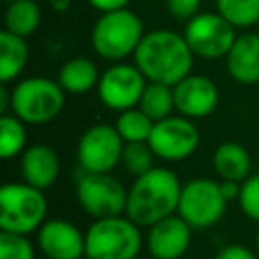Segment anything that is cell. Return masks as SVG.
Masks as SVG:
<instances>
[{"label":"cell","mask_w":259,"mask_h":259,"mask_svg":"<svg viewBox=\"0 0 259 259\" xmlns=\"http://www.w3.org/2000/svg\"><path fill=\"white\" fill-rule=\"evenodd\" d=\"M22 180L40 190L51 188L61 174V160L47 144H32L20 156Z\"/></svg>","instance_id":"17"},{"label":"cell","mask_w":259,"mask_h":259,"mask_svg":"<svg viewBox=\"0 0 259 259\" xmlns=\"http://www.w3.org/2000/svg\"><path fill=\"white\" fill-rule=\"evenodd\" d=\"M42 12L34 0H14L6 4L4 10V30L28 38L36 32Z\"/></svg>","instance_id":"21"},{"label":"cell","mask_w":259,"mask_h":259,"mask_svg":"<svg viewBox=\"0 0 259 259\" xmlns=\"http://www.w3.org/2000/svg\"><path fill=\"white\" fill-rule=\"evenodd\" d=\"M174 105L176 113L188 119H202L210 115L219 105V87L217 83L198 73L186 75L174 87Z\"/></svg>","instance_id":"14"},{"label":"cell","mask_w":259,"mask_h":259,"mask_svg":"<svg viewBox=\"0 0 259 259\" xmlns=\"http://www.w3.org/2000/svg\"><path fill=\"white\" fill-rule=\"evenodd\" d=\"M36 245L28 235L0 231V259H34Z\"/></svg>","instance_id":"27"},{"label":"cell","mask_w":259,"mask_h":259,"mask_svg":"<svg viewBox=\"0 0 259 259\" xmlns=\"http://www.w3.org/2000/svg\"><path fill=\"white\" fill-rule=\"evenodd\" d=\"M257 87H259V85H257Z\"/></svg>","instance_id":"39"},{"label":"cell","mask_w":259,"mask_h":259,"mask_svg":"<svg viewBox=\"0 0 259 259\" xmlns=\"http://www.w3.org/2000/svg\"><path fill=\"white\" fill-rule=\"evenodd\" d=\"M148 144L156 158L164 162H182L198 150L200 134L194 119L184 115H170L154 123Z\"/></svg>","instance_id":"12"},{"label":"cell","mask_w":259,"mask_h":259,"mask_svg":"<svg viewBox=\"0 0 259 259\" xmlns=\"http://www.w3.org/2000/svg\"><path fill=\"white\" fill-rule=\"evenodd\" d=\"M138 107L152 121H160L164 117H170L176 111V105H174V89L170 85H164V83H152V81H148Z\"/></svg>","instance_id":"22"},{"label":"cell","mask_w":259,"mask_h":259,"mask_svg":"<svg viewBox=\"0 0 259 259\" xmlns=\"http://www.w3.org/2000/svg\"><path fill=\"white\" fill-rule=\"evenodd\" d=\"M166 10L174 20L188 22L200 12V0H166Z\"/></svg>","instance_id":"29"},{"label":"cell","mask_w":259,"mask_h":259,"mask_svg":"<svg viewBox=\"0 0 259 259\" xmlns=\"http://www.w3.org/2000/svg\"><path fill=\"white\" fill-rule=\"evenodd\" d=\"M241 184H243V182H235V180H221V190H223L225 198H227V200H239Z\"/></svg>","instance_id":"32"},{"label":"cell","mask_w":259,"mask_h":259,"mask_svg":"<svg viewBox=\"0 0 259 259\" xmlns=\"http://www.w3.org/2000/svg\"><path fill=\"white\" fill-rule=\"evenodd\" d=\"M154 158H156V154L152 152L148 142H132V144L123 146L121 166L127 174L142 176L154 168Z\"/></svg>","instance_id":"26"},{"label":"cell","mask_w":259,"mask_h":259,"mask_svg":"<svg viewBox=\"0 0 259 259\" xmlns=\"http://www.w3.org/2000/svg\"><path fill=\"white\" fill-rule=\"evenodd\" d=\"M36 249L47 259H83L85 233L67 219H47L36 231Z\"/></svg>","instance_id":"13"},{"label":"cell","mask_w":259,"mask_h":259,"mask_svg":"<svg viewBox=\"0 0 259 259\" xmlns=\"http://www.w3.org/2000/svg\"><path fill=\"white\" fill-rule=\"evenodd\" d=\"M192 227L176 212L152 227L146 233V247L154 259H182L192 243Z\"/></svg>","instance_id":"15"},{"label":"cell","mask_w":259,"mask_h":259,"mask_svg":"<svg viewBox=\"0 0 259 259\" xmlns=\"http://www.w3.org/2000/svg\"><path fill=\"white\" fill-rule=\"evenodd\" d=\"M239 208L241 212L259 225V172L251 174L243 184H241V194H239Z\"/></svg>","instance_id":"28"},{"label":"cell","mask_w":259,"mask_h":259,"mask_svg":"<svg viewBox=\"0 0 259 259\" xmlns=\"http://www.w3.org/2000/svg\"><path fill=\"white\" fill-rule=\"evenodd\" d=\"M217 12L235 28L259 24V0H217Z\"/></svg>","instance_id":"25"},{"label":"cell","mask_w":259,"mask_h":259,"mask_svg":"<svg viewBox=\"0 0 259 259\" xmlns=\"http://www.w3.org/2000/svg\"><path fill=\"white\" fill-rule=\"evenodd\" d=\"M28 45L26 38L12 34L8 30L0 32V81L2 85L12 83L22 75L28 63Z\"/></svg>","instance_id":"20"},{"label":"cell","mask_w":259,"mask_h":259,"mask_svg":"<svg viewBox=\"0 0 259 259\" xmlns=\"http://www.w3.org/2000/svg\"><path fill=\"white\" fill-rule=\"evenodd\" d=\"M49 6L55 12H67L73 6V0H49Z\"/></svg>","instance_id":"33"},{"label":"cell","mask_w":259,"mask_h":259,"mask_svg":"<svg viewBox=\"0 0 259 259\" xmlns=\"http://www.w3.org/2000/svg\"><path fill=\"white\" fill-rule=\"evenodd\" d=\"M182 182L178 174L164 166H154L142 176H136L127 188L125 217L140 227H152L154 223L176 214L180 202Z\"/></svg>","instance_id":"2"},{"label":"cell","mask_w":259,"mask_h":259,"mask_svg":"<svg viewBox=\"0 0 259 259\" xmlns=\"http://www.w3.org/2000/svg\"><path fill=\"white\" fill-rule=\"evenodd\" d=\"M225 69L239 85H259V34H237L231 51L225 57Z\"/></svg>","instance_id":"16"},{"label":"cell","mask_w":259,"mask_h":259,"mask_svg":"<svg viewBox=\"0 0 259 259\" xmlns=\"http://www.w3.org/2000/svg\"><path fill=\"white\" fill-rule=\"evenodd\" d=\"M257 34H259V24H257Z\"/></svg>","instance_id":"36"},{"label":"cell","mask_w":259,"mask_h":259,"mask_svg":"<svg viewBox=\"0 0 259 259\" xmlns=\"http://www.w3.org/2000/svg\"><path fill=\"white\" fill-rule=\"evenodd\" d=\"M212 168L221 180L245 182L251 176V154L239 142H223L212 152Z\"/></svg>","instance_id":"18"},{"label":"cell","mask_w":259,"mask_h":259,"mask_svg":"<svg viewBox=\"0 0 259 259\" xmlns=\"http://www.w3.org/2000/svg\"><path fill=\"white\" fill-rule=\"evenodd\" d=\"M125 142L111 123H93L77 140V166L81 172L105 174L121 164Z\"/></svg>","instance_id":"9"},{"label":"cell","mask_w":259,"mask_h":259,"mask_svg":"<svg viewBox=\"0 0 259 259\" xmlns=\"http://www.w3.org/2000/svg\"><path fill=\"white\" fill-rule=\"evenodd\" d=\"M87 4L95 10H99L101 14L103 12H111V10H121V8H127L130 0H87Z\"/></svg>","instance_id":"31"},{"label":"cell","mask_w":259,"mask_h":259,"mask_svg":"<svg viewBox=\"0 0 259 259\" xmlns=\"http://www.w3.org/2000/svg\"><path fill=\"white\" fill-rule=\"evenodd\" d=\"M212 259H259V253L253 251V249L247 247V245L231 243V245L221 247Z\"/></svg>","instance_id":"30"},{"label":"cell","mask_w":259,"mask_h":259,"mask_svg":"<svg viewBox=\"0 0 259 259\" xmlns=\"http://www.w3.org/2000/svg\"><path fill=\"white\" fill-rule=\"evenodd\" d=\"M65 107V89L57 79L24 77L10 89V113L26 125H42L59 117Z\"/></svg>","instance_id":"4"},{"label":"cell","mask_w":259,"mask_h":259,"mask_svg":"<svg viewBox=\"0 0 259 259\" xmlns=\"http://www.w3.org/2000/svg\"><path fill=\"white\" fill-rule=\"evenodd\" d=\"M227 204L229 200L221 190V180L196 176L182 184L178 214L194 231H204L223 219Z\"/></svg>","instance_id":"7"},{"label":"cell","mask_w":259,"mask_h":259,"mask_svg":"<svg viewBox=\"0 0 259 259\" xmlns=\"http://www.w3.org/2000/svg\"><path fill=\"white\" fill-rule=\"evenodd\" d=\"M99 77H101V73H99L95 61L87 59V57L67 59L59 67V73H57L59 85L65 89V93H73V95H83V93L91 91L93 87H97Z\"/></svg>","instance_id":"19"},{"label":"cell","mask_w":259,"mask_h":259,"mask_svg":"<svg viewBox=\"0 0 259 259\" xmlns=\"http://www.w3.org/2000/svg\"><path fill=\"white\" fill-rule=\"evenodd\" d=\"M4 2H6V4H8V2H14V0H4Z\"/></svg>","instance_id":"35"},{"label":"cell","mask_w":259,"mask_h":259,"mask_svg":"<svg viewBox=\"0 0 259 259\" xmlns=\"http://www.w3.org/2000/svg\"><path fill=\"white\" fill-rule=\"evenodd\" d=\"M83 259H89V257H87V255H85V257H83Z\"/></svg>","instance_id":"37"},{"label":"cell","mask_w":259,"mask_h":259,"mask_svg":"<svg viewBox=\"0 0 259 259\" xmlns=\"http://www.w3.org/2000/svg\"><path fill=\"white\" fill-rule=\"evenodd\" d=\"M150 259H154V257H150Z\"/></svg>","instance_id":"38"},{"label":"cell","mask_w":259,"mask_h":259,"mask_svg":"<svg viewBox=\"0 0 259 259\" xmlns=\"http://www.w3.org/2000/svg\"><path fill=\"white\" fill-rule=\"evenodd\" d=\"M75 198L91 219L119 217L125 214L127 188L111 172H81L75 182Z\"/></svg>","instance_id":"8"},{"label":"cell","mask_w":259,"mask_h":259,"mask_svg":"<svg viewBox=\"0 0 259 259\" xmlns=\"http://www.w3.org/2000/svg\"><path fill=\"white\" fill-rule=\"evenodd\" d=\"M134 63L148 81L174 87L192 73L194 55L184 34L170 28H154L144 34L134 53Z\"/></svg>","instance_id":"1"},{"label":"cell","mask_w":259,"mask_h":259,"mask_svg":"<svg viewBox=\"0 0 259 259\" xmlns=\"http://www.w3.org/2000/svg\"><path fill=\"white\" fill-rule=\"evenodd\" d=\"M140 229L125 214L93 219L85 231V255L89 259H136L144 245Z\"/></svg>","instance_id":"5"},{"label":"cell","mask_w":259,"mask_h":259,"mask_svg":"<svg viewBox=\"0 0 259 259\" xmlns=\"http://www.w3.org/2000/svg\"><path fill=\"white\" fill-rule=\"evenodd\" d=\"M255 251L259 253V229L255 231Z\"/></svg>","instance_id":"34"},{"label":"cell","mask_w":259,"mask_h":259,"mask_svg":"<svg viewBox=\"0 0 259 259\" xmlns=\"http://www.w3.org/2000/svg\"><path fill=\"white\" fill-rule=\"evenodd\" d=\"M144 34L146 28L142 18L134 10L121 8L97 16L89 32V42L97 57L119 63L127 57H134Z\"/></svg>","instance_id":"3"},{"label":"cell","mask_w":259,"mask_h":259,"mask_svg":"<svg viewBox=\"0 0 259 259\" xmlns=\"http://www.w3.org/2000/svg\"><path fill=\"white\" fill-rule=\"evenodd\" d=\"M146 85H148V79L136 67V63L130 65L125 61H119L109 65L101 73L97 83V95L107 109L125 111L140 105Z\"/></svg>","instance_id":"11"},{"label":"cell","mask_w":259,"mask_h":259,"mask_svg":"<svg viewBox=\"0 0 259 259\" xmlns=\"http://www.w3.org/2000/svg\"><path fill=\"white\" fill-rule=\"evenodd\" d=\"M182 34L194 57L214 61L227 57L237 38V28L214 10L198 12L196 16H192L184 24Z\"/></svg>","instance_id":"10"},{"label":"cell","mask_w":259,"mask_h":259,"mask_svg":"<svg viewBox=\"0 0 259 259\" xmlns=\"http://www.w3.org/2000/svg\"><path fill=\"white\" fill-rule=\"evenodd\" d=\"M26 123L14 113H2L0 117V156L12 160L22 156L26 146Z\"/></svg>","instance_id":"23"},{"label":"cell","mask_w":259,"mask_h":259,"mask_svg":"<svg viewBox=\"0 0 259 259\" xmlns=\"http://www.w3.org/2000/svg\"><path fill=\"white\" fill-rule=\"evenodd\" d=\"M154 123L156 121H152L140 107H132V109L119 111L113 125L121 136V140L125 144H132V142H148L154 130Z\"/></svg>","instance_id":"24"},{"label":"cell","mask_w":259,"mask_h":259,"mask_svg":"<svg viewBox=\"0 0 259 259\" xmlns=\"http://www.w3.org/2000/svg\"><path fill=\"white\" fill-rule=\"evenodd\" d=\"M45 190L28 182H6L0 188V231L30 235L47 221Z\"/></svg>","instance_id":"6"}]
</instances>
